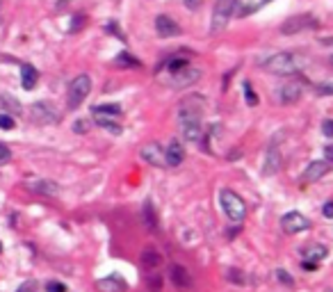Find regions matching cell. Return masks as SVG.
<instances>
[{
    "label": "cell",
    "mask_w": 333,
    "mask_h": 292,
    "mask_svg": "<svg viewBox=\"0 0 333 292\" xmlns=\"http://www.w3.org/2000/svg\"><path fill=\"white\" fill-rule=\"evenodd\" d=\"M206 108V98L192 94L187 98H183L178 108V128L185 142H199L203 135L201 128V112Z\"/></svg>",
    "instance_id": "cell-1"
},
{
    "label": "cell",
    "mask_w": 333,
    "mask_h": 292,
    "mask_svg": "<svg viewBox=\"0 0 333 292\" xmlns=\"http://www.w3.org/2000/svg\"><path fill=\"white\" fill-rule=\"evenodd\" d=\"M260 64L265 71L274 73V76H290L299 69V60L292 53H276L267 60H260Z\"/></svg>",
    "instance_id": "cell-2"
},
{
    "label": "cell",
    "mask_w": 333,
    "mask_h": 292,
    "mask_svg": "<svg viewBox=\"0 0 333 292\" xmlns=\"http://www.w3.org/2000/svg\"><path fill=\"white\" fill-rule=\"evenodd\" d=\"M219 201H221V210L226 212V217L235 224L247 219V206H244L242 197H240L238 192L233 190H221L219 194Z\"/></svg>",
    "instance_id": "cell-3"
},
{
    "label": "cell",
    "mask_w": 333,
    "mask_h": 292,
    "mask_svg": "<svg viewBox=\"0 0 333 292\" xmlns=\"http://www.w3.org/2000/svg\"><path fill=\"white\" fill-rule=\"evenodd\" d=\"M91 91V80L89 76H84V73H80V76H76L71 80V84H69V98H66V103H69V108L76 110L83 105V101L89 96Z\"/></svg>",
    "instance_id": "cell-4"
},
{
    "label": "cell",
    "mask_w": 333,
    "mask_h": 292,
    "mask_svg": "<svg viewBox=\"0 0 333 292\" xmlns=\"http://www.w3.org/2000/svg\"><path fill=\"white\" fill-rule=\"evenodd\" d=\"M233 5H235V0H217L214 2L212 21H210L212 35H219L221 30H226L228 21H231V14H233Z\"/></svg>",
    "instance_id": "cell-5"
},
{
    "label": "cell",
    "mask_w": 333,
    "mask_h": 292,
    "mask_svg": "<svg viewBox=\"0 0 333 292\" xmlns=\"http://www.w3.org/2000/svg\"><path fill=\"white\" fill-rule=\"evenodd\" d=\"M320 21L315 16H310V14H301V16H290L286 18V23L281 25V32L283 35H297L301 30H315Z\"/></svg>",
    "instance_id": "cell-6"
},
{
    "label": "cell",
    "mask_w": 333,
    "mask_h": 292,
    "mask_svg": "<svg viewBox=\"0 0 333 292\" xmlns=\"http://www.w3.org/2000/svg\"><path fill=\"white\" fill-rule=\"evenodd\" d=\"M281 165H283V158H281V151L276 146H267L265 151V158H262V165H260V173L262 176H274V173L281 171Z\"/></svg>",
    "instance_id": "cell-7"
},
{
    "label": "cell",
    "mask_w": 333,
    "mask_h": 292,
    "mask_svg": "<svg viewBox=\"0 0 333 292\" xmlns=\"http://www.w3.org/2000/svg\"><path fill=\"white\" fill-rule=\"evenodd\" d=\"M281 226H283V231H286V233L294 235V233L306 231V228L310 226V221L306 219V217H303L301 212H297V210H292V212H286V215L281 217Z\"/></svg>",
    "instance_id": "cell-8"
},
{
    "label": "cell",
    "mask_w": 333,
    "mask_h": 292,
    "mask_svg": "<svg viewBox=\"0 0 333 292\" xmlns=\"http://www.w3.org/2000/svg\"><path fill=\"white\" fill-rule=\"evenodd\" d=\"M30 117H32L35 124H55V121H57V112H55V108L50 105V103H46V101L35 103V105H32Z\"/></svg>",
    "instance_id": "cell-9"
},
{
    "label": "cell",
    "mask_w": 333,
    "mask_h": 292,
    "mask_svg": "<svg viewBox=\"0 0 333 292\" xmlns=\"http://www.w3.org/2000/svg\"><path fill=\"white\" fill-rule=\"evenodd\" d=\"M331 171V165H329L327 160H313L306 167V171L301 173V180L303 183H317V180L322 178V176H327V173Z\"/></svg>",
    "instance_id": "cell-10"
},
{
    "label": "cell",
    "mask_w": 333,
    "mask_h": 292,
    "mask_svg": "<svg viewBox=\"0 0 333 292\" xmlns=\"http://www.w3.org/2000/svg\"><path fill=\"white\" fill-rule=\"evenodd\" d=\"M199 80H201V71L199 69H190V66L171 76V84L178 87V89H185V87H190V84L199 83Z\"/></svg>",
    "instance_id": "cell-11"
},
{
    "label": "cell",
    "mask_w": 333,
    "mask_h": 292,
    "mask_svg": "<svg viewBox=\"0 0 333 292\" xmlns=\"http://www.w3.org/2000/svg\"><path fill=\"white\" fill-rule=\"evenodd\" d=\"M269 0H235V5H233V12L238 14L240 18H247L251 14H256L258 9L267 5Z\"/></svg>",
    "instance_id": "cell-12"
},
{
    "label": "cell",
    "mask_w": 333,
    "mask_h": 292,
    "mask_svg": "<svg viewBox=\"0 0 333 292\" xmlns=\"http://www.w3.org/2000/svg\"><path fill=\"white\" fill-rule=\"evenodd\" d=\"M155 30H158V35L160 37H176L180 35V25L173 21V18L165 16V14H160V16L155 18Z\"/></svg>",
    "instance_id": "cell-13"
},
{
    "label": "cell",
    "mask_w": 333,
    "mask_h": 292,
    "mask_svg": "<svg viewBox=\"0 0 333 292\" xmlns=\"http://www.w3.org/2000/svg\"><path fill=\"white\" fill-rule=\"evenodd\" d=\"M183 160H185V149L180 146V142L171 139V142H169V146H166V151H165L166 167H178V165H183Z\"/></svg>",
    "instance_id": "cell-14"
},
{
    "label": "cell",
    "mask_w": 333,
    "mask_h": 292,
    "mask_svg": "<svg viewBox=\"0 0 333 292\" xmlns=\"http://www.w3.org/2000/svg\"><path fill=\"white\" fill-rule=\"evenodd\" d=\"M142 158L149 165H155V167H166L165 162V151L158 146V144H146V146H142Z\"/></svg>",
    "instance_id": "cell-15"
},
{
    "label": "cell",
    "mask_w": 333,
    "mask_h": 292,
    "mask_svg": "<svg viewBox=\"0 0 333 292\" xmlns=\"http://www.w3.org/2000/svg\"><path fill=\"white\" fill-rule=\"evenodd\" d=\"M301 256H303V260H308V262H322L329 256V249L322 242H310V245H306L301 249Z\"/></svg>",
    "instance_id": "cell-16"
},
{
    "label": "cell",
    "mask_w": 333,
    "mask_h": 292,
    "mask_svg": "<svg viewBox=\"0 0 333 292\" xmlns=\"http://www.w3.org/2000/svg\"><path fill=\"white\" fill-rule=\"evenodd\" d=\"M301 98V83H288L279 89L281 103H297Z\"/></svg>",
    "instance_id": "cell-17"
},
{
    "label": "cell",
    "mask_w": 333,
    "mask_h": 292,
    "mask_svg": "<svg viewBox=\"0 0 333 292\" xmlns=\"http://www.w3.org/2000/svg\"><path fill=\"white\" fill-rule=\"evenodd\" d=\"M169 274H171V283L176 288H190V272L183 267V265H171V269H169Z\"/></svg>",
    "instance_id": "cell-18"
},
{
    "label": "cell",
    "mask_w": 333,
    "mask_h": 292,
    "mask_svg": "<svg viewBox=\"0 0 333 292\" xmlns=\"http://www.w3.org/2000/svg\"><path fill=\"white\" fill-rule=\"evenodd\" d=\"M37 80H39V73L32 64H23L21 66V84H23V89H35Z\"/></svg>",
    "instance_id": "cell-19"
},
{
    "label": "cell",
    "mask_w": 333,
    "mask_h": 292,
    "mask_svg": "<svg viewBox=\"0 0 333 292\" xmlns=\"http://www.w3.org/2000/svg\"><path fill=\"white\" fill-rule=\"evenodd\" d=\"M30 190L39 192V194H46V197H55L60 192V187L53 180H35V183H30Z\"/></svg>",
    "instance_id": "cell-20"
},
{
    "label": "cell",
    "mask_w": 333,
    "mask_h": 292,
    "mask_svg": "<svg viewBox=\"0 0 333 292\" xmlns=\"http://www.w3.org/2000/svg\"><path fill=\"white\" fill-rule=\"evenodd\" d=\"M96 286H98V290L101 292H119V290H124L125 283L121 279H117V276H107V279L98 281Z\"/></svg>",
    "instance_id": "cell-21"
},
{
    "label": "cell",
    "mask_w": 333,
    "mask_h": 292,
    "mask_svg": "<svg viewBox=\"0 0 333 292\" xmlns=\"http://www.w3.org/2000/svg\"><path fill=\"white\" fill-rule=\"evenodd\" d=\"M91 114H96V117H107V119H119L121 117V108L119 105H96V108H91Z\"/></svg>",
    "instance_id": "cell-22"
},
{
    "label": "cell",
    "mask_w": 333,
    "mask_h": 292,
    "mask_svg": "<svg viewBox=\"0 0 333 292\" xmlns=\"http://www.w3.org/2000/svg\"><path fill=\"white\" fill-rule=\"evenodd\" d=\"M142 265L146 269H155V267H160L162 265V256L158 253L155 249H144L142 253Z\"/></svg>",
    "instance_id": "cell-23"
},
{
    "label": "cell",
    "mask_w": 333,
    "mask_h": 292,
    "mask_svg": "<svg viewBox=\"0 0 333 292\" xmlns=\"http://www.w3.org/2000/svg\"><path fill=\"white\" fill-rule=\"evenodd\" d=\"M94 119H96V124L101 125V128H105V130L114 132V135H119V132H121V125L117 124L114 119H107V117H96V114H94Z\"/></svg>",
    "instance_id": "cell-24"
},
{
    "label": "cell",
    "mask_w": 333,
    "mask_h": 292,
    "mask_svg": "<svg viewBox=\"0 0 333 292\" xmlns=\"http://www.w3.org/2000/svg\"><path fill=\"white\" fill-rule=\"evenodd\" d=\"M144 217H146V224H149V228H158V219H155L153 206H151L149 201L144 203Z\"/></svg>",
    "instance_id": "cell-25"
},
{
    "label": "cell",
    "mask_w": 333,
    "mask_h": 292,
    "mask_svg": "<svg viewBox=\"0 0 333 292\" xmlns=\"http://www.w3.org/2000/svg\"><path fill=\"white\" fill-rule=\"evenodd\" d=\"M117 64L119 66H139V60H135V57L128 53H121V55H117Z\"/></svg>",
    "instance_id": "cell-26"
},
{
    "label": "cell",
    "mask_w": 333,
    "mask_h": 292,
    "mask_svg": "<svg viewBox=\"0 0 333 292\" xmlns=\"http://www.w3.org/2000/svg\"><path fill=\"white\" fill-rule=\"evenodd\" d=\"M187 66H190V62L187 60H171L169 62V73H178V71H183V69H187Z\"/></svg>",
    "instance_id": "cell-27"
},
{
    "label": "cell",
    "mask_w": 333,
    "mask_h": 292,
    "mask_svg": "<svg viewBox=\"0 0 333 292\" xmlns=\"http://www.w3.org/2000/svg\"><path fill=\"white\" fill-rule=\"evenodd\" d=\"M276 279H279V283H283V286H288V288L294 286V279L288 274L286 269H276Z\"/></svg>",
    "instance_id": "cell-28"
},
{
    "label": "cell",
    "mask_w": 333,
    "mask_h": 292,
    "mask_svg": "<svg viewBox=\"0 0 333 292\" xmlns=\"http://www.w3.org/2000/svg\"><path fill=\"white\" fill-rule=\"evenodd\" d=\"M244 96H247V103H249V105H258V96L253 94L251 83H244Z\"/></svg>",
    "instance_id": "cell-29"
},
{
    "label": "cell",
    "mask_w": 333,
    "mask_h": 292,
    "mask_svg": "<svg viewBox=\"0 0 333 292\" xmlns=\"http://www.w3.org/2000/svg\"><path fill=\"white\" fill-rule=\"evenodd\" d=\"M315 91H317V94H322V96H333V83H322V84H317Z\"/></svg>",
    "instance_id": "cell-30"
},
{
    "label": "cell",
    "mask_w": 333,
    "mask_h": 292,
    "mask_svg": "<svg viewBox=\"0 0 333 292\" xmlns=\"http://www.w3.org/2000/svg\"><path fill=\"white\" fill-rule=\"evenodd\" d=\"M0 128H2V130H12L14 128V119L9 114H0Z\"/></svg>",
    "instance_id": "cell-31"
},
{
    "label": "cell",
    "mask_w": 333,
    "mask_h": 292,
    "mask_svg": "<svg viewBox=\"0 0 333 292\" xmlns=\"http://www.w3.org/2000/svg\"><path fill=\"white\" fill-rule=\"evenodd\" d=\"M9 160H12V151L0 142V165H5V162H9Z\"/></svg>",
    "instance_id": "cell-32"
},
{
    "label": "cell",
    "mask_w": 333,
    "mask_h": 292,
    "mask_svg": "<svg viewBox=\"0 0 333 292\" xmlns=\"http://www.w3.org/2000/svg\"><path fill=\"white\" fill-rule=\"evenodd\" d=\"M46 292H66V286L60 283V281H50L46 286Z\"/></svg>",
    "instance_id": "cell-33"
},
{
    "label": "cell",
    "mask_w": 333,
    "mask_h": 292,
    "mask_svg": "<svg viewBox=\"0 0 333 292\" xmlns=\"http://www.w3.org/2000/svg\"><path fill=\"white\" fill-rule=\"evenodd\" d=\"M16 292H39V286H37V281H25Z\"/></svg>",
    "instance_id": "cell-34"
},
{
    "label": "cell",
    "mask_w": 333,
    "mask_h": 292,
    "mask_svg": "<svg viewBox=\"0 0 333 292\" xmlns=\"http://www.w3.org/2000/svg\"><path fill=\"white\" fill-rule=\"evenodd\" d=\"M2 103H5V105H9V112H18V110H21V105H18V101H14L12 96H7V94H2Z\"/></svg>",
    "instance_id": "cell-35"
},
{
    "label": "cell",
    "mask_w": 333,
    "mask_h": 292,
    "mask_svg": "<svg viewBox=\"0 0 333 292\" xmlns=\"http://www.w3.org/2000/svg\"><path fill=\"white\" fill-rule=\"evenodd\" d=\"M73 130H76L78 135H80V132H87V130H89V124H87L84 119H80V121H76V124H73Z\"/></svg>",
    "instance_id": "cell-36"
},
{
    "label": "cell",
    "mask_w": 333,
    "mask_h": 292,
    "mask_svg": "<svg viewBox=\"0 0 333 292\" xmlns=\"http://www.w3.org/2000/svg\"><path fill=\"white\" fill-rule=\"evenodd\" d=\"M322 132H324L327 137H333V119H327L322 124Z\"/></svg>",
    "instance_id": "cell-37"
},
{
    "label": "cell",
    "mask_w": 333,
    "mask_h": 292,
    "mask_svg": "<svg viewBox=\"0 0 333 292\" xmlns=\"http://www.w3.org/2000/svg\"><path fill=\"white\" fill-rule=\"evenodd\" d=\"M242 274V272H238V269H228V279L231 281H235V283H244V276H240Z\"/></svg>",
    "instance_id": "cell-38"
},
{
    "label": "cell",
    "mask_w": 333,
    "mask_h": 292,
    "mask_svg": "<svg viewBox=\"0 0 333 292\" xmlns=\"http://www.w3.org/2000/svg\"><path fill=\"white\" fill-rule=\"evenodd\" d=\"M203 5V0H185V7L187 9H199Z\"/></svg>",
    "instance_id": "cell-39"
},
{
    "label": "cell",
    "mask_w": 333,
    "mask_h": 292,
    "mask_svg": "<svg viewBox=\"0 0 333 292\" xmlns=\"http://www.w3.org/2000/svg\"><path fill=\"white\" fill-rule=\"evenodd\" d=\"M324 158H327V162H333V144L324 146Z\"/></svg>",
    "instance_id": "cell-40"
},
{
    "label": "cell",
    "mask_w": 333,
    "mask_h": 292,
    "mask_svg": "<svg viewBox=\"0 0 333 292\" xmlns=\"http://www.w3.org/2000/svg\"><path fill=\"white\" fill-rule=\"evenodd\" d=\"M324 215H327V217H333V201L324 203Z\"/></svg>",
    "instance_id": "cell-41"
},
{
    "label": "cell",
    "mask_w": 333,
    "mask_h": 292,
    "mask_svg": "<svg viewBox=\"0 0 333 292\" xmlns=\"http://www.w3.org/2000/svg\"><path fill=\"white\" fill-rule=\"evenodd\" d=\"M149 288H151L153 292H160V279L155 276V281H151V283H149Z\"/></svg>",
    "instance_id": "cell-42"
},
{
    "label": "cell",
    "mask_w": 333,
    "mask_h": 292,
    "mask_svg": "<svg viewBox=\"0 0 333 292\" xmlns=\"http://www.w3.org/2000/svg\"><path fill=\"white\" fill-rule=\"evenodd\" d=\"M303 267H306V269H317V262H308V260H303Z\"/></svg>",
    "instance_id": "cell-43"
},
{
    "label": "cell",
    "mask_w": 333,
    "mask_h": 292,
    "mask_svg": "<svg viewBox=\"0 0 333 292\" xmlns=\"http://www.w3.org/2000/svg\"><path fill=\"white\" fill-rule=\"evenodd\" d=\"M0 251H2V242H0Z\"/></svg>",
    "instance_id": "cell-44"
},
{
    "label": "cell",
    "mask_w": 333,
    "mask_h": 292,
    "mask_svg": "<svg viewBox=\"0 0 333 292\" xmlns=\"http://www.w3.org/2000/svg\"><path fill=\"white\" fill-rule=\"evenodd\" d=\"M331 64H333V57H331Z\"/></svg>",
    "instance_id": "cell-45"
}]
</instances>
